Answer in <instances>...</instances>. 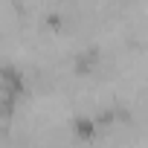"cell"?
I'll use <instances>...</instances> for the list:
<instances>
[{"mask_svg":"<svg viewBox=\"0 0 148 148\" xmlns=\"http://www.w3.org/2000/svg\"><path fill=\"white\" fill-rule=\"evenodd\" d=\"M99 61H102V47L99 44H87L84 49H79L73 55V73H76L79 79H87V76H93Z\"/></svg>","mask_w":148,"mask_h":148,"instance_id":"6da1fadb","label":"cell"},{"mask_svg":"<svg viewBox=\"0 0 148 148\" xmlns=\"http://www.w3.org/2000/svg\"><path fill=\"white\" fill-rule=\"evenodd\" d=\"M70 134L76 136L79 142H93L96 134H99V122L93 113H76L70 119Z\"/></svg>","mask_w":148,"mask_h":148,"instance_id":"7a4b0ae2","label":"cell"}]
</instances>
